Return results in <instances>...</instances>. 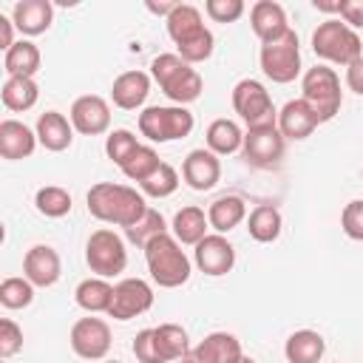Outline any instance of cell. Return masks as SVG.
Segmentation results:
<instances>
[{
	"instance_id": "obj_37",
	"label": "cell",
	"mask_w": 363,
	"mask_h": 363,
	"mask_svg": "<svg viewBox=\"0 0 363 363\" xmlns=\"http://www.w3.org/2000/svg\"><path fill=\"white\" fill-rule=\"evenodd\" d=\"M139 190H142V196H147V199H167V196H173V193L179 190V173H176V167L167 164V162H162V164L139 184Z\"/></svg>"
},
{
	"instance_id": "obj_27",
	"label": "cell",
	"mask_w": 363,
	"mask_h": 363,
	"mask_svg": "<svg viewBox=\"0 0 363 363\" xmlns=\"http://www.w3.org/2000/svg\"><path fill=\"white\" fill-rule=\"evenodd\" d=\"M207 230H210L207 213H204L201 207H196V204L182 207V210L173 216V221H170L173 238H176L179 244H187V247H196V244L207 235Z\"/></svg>"
},
{
	"instance_id": "obj_10",
	"label": "cell",
	"mask_w": 363,
	"mask_h": 363,
	"mask_svg": "<svg viewBox=\"0 0 363 363\" xmlns=\"http://www.w3.org/2000/svg\"><path fill=\"white\" fill-rule=\"evenodd\" d=\"M233 111L241 116V122L247 128H255V125H267V122H278V111L272 105V96L267 91L264 82L252 79V77H244L233 85Z\"/></svg>"
},
{
	"instance_id": "obj_7",
	"label": "cell",
	"mask_w": 363,
	"mask_h": 363,
	"mask_svg": "<svg viewBox=\"0 0 363 363\" xmlns=\"http://www.w3.org/2000/svg\"><path fill=\"white\" fill-rule=\"evenodd\" d=\"M193 125H196L193 113L182 105H150V108H142L139 113V133L153 145L190 136Z\"/></svg>"
},
{
	"instance_id": "obj_26",
	"label": "cell",
	"mask_w": 363,
	"mask_h": 363,
	"mask_svg": "<svg viewBox=\"0 0 363 363\" xmlns=\"http://www.w3.org/2000/svg\"><path fill=\"white\" fill-rule=\"evenodd\" d=\"M244 218H247V201H244L241 196H235V193L218 196V199L207 207V221H210V227H213L216 233H221V235L233 233Z\"/></svg>"
},
{
	"instance_id": "obj_14",
	"label": "cell",
	"mask_w": 363,
	"mask_h": 363,
	"mask_svg": "<svg viewBox=\"0 0 363 363\" xmlns=\"http://www.w3.org/2000/svg\"><path fill=\"white\" fill-rule=\"evenodd\" d=\"M193 264L199 267V272H204L210 278H221V275L233 272V267H235V247L230 244L227 235L207 233L193 247Z\"/></svg>"
},
{
	"instance_id": "obj_19",
	"label": "cell",
	"mask_w": 363,
	"mask_h": 363,
	"mask_svg": "<svg viewBox=\"0 0 363 363\" xmlns=\"http://www.w3.org/2000/svg\"><path fill=\"white\" fill-rule=\"evenodd\" d=\"M150 74L145 71H122L111 85V99L122 111H139L150 94Z\"/></svg>"
},
{
	"instance_id": "obj_23",
	"label": "cell",
	"mask_w": 363,
	"mask_h": 363,
	"mask_svg": "<svg viewBox=\"0 0 363 363\" xmlns=\"http://www.w3.org/2000/svg\"><path fill=\"white\" fill-rule=\"evenodd\" d=\"M11 20L23 37H37L48 31L54 23V3L51 0H20L11 9Z\"/></svg>"
},
{
	"instance_id": "obj_21",
	"label": "cell",
	"mask_w": 363,
	"mask_h": 363,
	"mask_svg": "<svg viewBox=\"0 0 363 363\" xmlns=\"http://www.w3.org/2000/svg\"><path fill=\"white\" fill-rule=\"evenodd\" d=\"M34 133H37V142L51 150V153H62L71 147L74 142V125L65 113L60 111H45L37 116V125H34Z\"/></svg>"
},
{
	"instance_id": "obj_43",
	"label": "cell",
	"mask_w": 363,
	"mask_h": 363,
	"mask_svg": "<svg viewBox=\"0 0 363 363\" xmlns=\"http://www.w3.org/2000/svg\"><path fill=\"white\" fill-rule=\"evenodd\" d=\"M130 349H133V357L139 363H162V357L156 352V343H153V326L150 329H139L133 343H130Z\"/></svg>"
},
{
	"instance_id": "obj_51",
	"label": "cell",
	"mask_w": 363,
	"mask_h": 363,
	"mask_svg": "<svg viewBox=\"0 0 363 363\" xmlns=\"http://www.w3.org/2000/svg\"><path fill=\"white\" fill-rule=\"evenodd\" d=\"M3 363H6V360H3Z\"/></svg>"
},
{
	"instance_id": "obj_34",
	"label": "cell",
	"mask_w": 363,
	"mask_h": 363,
	"mask_svg": "<svg viewBox=\"0 0 363 363\" xmlns=\"http://www.w3.org/2000/svg\"><path fill=\"white\" fill-rule=\"evenodd\" d=\"M34 207H37V213L45 216V218H62V216L71 213L74 201H71V193H68L65 187H60V184H45V187H40V190L34 193Z\"/></svg>"
},
{
	"instance_id": "obj_41",
	"label": "cell",
	"mask_w": 363,
	"mask_h": 363,
	"mask_svg": "<svg viewBox=\"0 0 363 363\" xmlns=\"http://www.w3.org/2000/svg\"><path fill=\"white\" fill-rule=\"evenodd\" d=\"M340 227L352 241H363V199H352L340 213Z\"/></svg>"
},
{
	"instance_id": "obj_42",
	"label": "cell",
	"mask_w": 363,
	"mask_h": 363,
	"mask_svg": "<svg viewBox=\"0 0 363 363\" xmlns=\"http://www.w3.org/2000/svg\"><path fill=\"white\" fill-rule=\"evenodd\" d=\"M20 349H23V329H20L11 318H3V320H0V357L9 360V357H14Z\"/></svg>"
},
{
	"instance_id": "obj_25",
	"label": "cell",
	"mask_w": 363,
	"mask_h": 363,
	"mask_svg": "<svg viewBox=\"0 0 363 363\" xmlns=\"http://www.w3.org/2000/svg\"><path fill=\"white\" fill-rule=\"evenodd\" d=\"M323 352H326V340L315 329H298L284 343L286 363H320Z\"/></svg>"
},
{
	"instance_id": "obj_32",
	"label": "cell",
	"mask_w": 363,
	"mask_h": 363,
	"mask_svg": "<svg viewBox=\"0 0 363 363\" xmlns=\"http://www.w3.org/2000/svg\"><path fill=\"white\" fill-rule=\"evenodd\" d=\"M153 343L162 357V363H176L184 354H190V337L179 323H159L153 326Z\"/></svg>"
},
{
	"instance_id": "obj_33",
	"label": "cell",
	"mask_w": 363,
	"mask_h": 363,
	"mask_svg": "<svg viewBox=\"0 0 363 363\" xmlns=\"http://www.w3.org/2000/svg\"><path fill=\"white\" fill-rule=\"evenodd\" d=\"M43 54L31 40H17L6 54H3V71L6 77H34L40 71Z\"/></svg>"
},
{
	"instance_id": "obj_48",
	"label": "cell",
	"mask_w": 363,
	"mask_h": 363,
	"mask_svg": "<svg viewBox=\"0 0 363 363\" xmlns=\"http://www.w3.org/2000/svg\"><path fill=\"white\" fill-rule=\"evenodd\" d=\"M176 363H201V360H199V357L190 352V354H184V357H182V360H176Z\"/></svg>"
},
{
	"instance_id": "obj_17",
	"label": "cell",
	"mask_w": 363,
	"mask_h": 363,
	"mask_svg": "<svg viewBox=\"0 0 363 363\" xmlns=\"http://www.w3.org/2000/svg\"><path fill=\"white\" fill-rule=\"evenodd\" d=\"M182 179L196 193L213 190L218 184V179H221V162H218V156L213 150H207V147L190 150L184 156V162H182Z\"/></svg>"
},
{
	"instance_id": "obj_5",
	"label": "cell",
	"mask_w": 363,
	"mask_h": 363,
	"mask_svg": "<svg viewBox=\"0 0 363 363\" xmlns=\"http://www.w3.org/2000/svg\"><path fill=\"white\" fill-rule=\"evenodd\" d=\"M312 51L332 65H352L357 57H363V40L354 28H349L343 20H323L312 31Z\"/></svg>"
},
{
	"instance_id": "obj_16",
	"label": "cell",
	"mask_w": 363,
	"mask_h": 363,
	"mask_svg": "<svg viewBox=\"0 0 363 363\" xmlns=\"http://www.w3.org/2000/svg\"><path fill=\"white\" fill-rule=\"evenodd\" d=\"M23 275L37 286V289H48L60 281L62 275V261L60 252L51 244H34L26 250L23 255Z\"/></svg>"
},
{
	"instance_id": "obj_24",
	"label": "cell",
	"mask_w": 363,
	"mask_h": 363,
	"mask_svg": "<svg viewBox=\"0 0 363 363\" xmlns=\"http://www.w3.org/2000/svg\"><path fill=\"white\" fill-rule=\"evenodd\" d=\"M201 363H235L241 352V340L233 332H210L204 340H199L190 349Z\"/></svg>"
},
{
	"instance_id": "obj_46",
	"label": "cell",
	"mask_w": 363,
	"mask_h": 363,
	"mask_svg": "<svg viewBox=\"0 0 363 363\" xmlns=\"http://www.w3.org/2000/svg\"><path fill=\"white\" fill-rule=\"evenodd\" d=\"M14 28H17L14 20H11L9 14H0V48H3V54L17 43V40H14Z\"/></svg>"
},
{
	"instance_id": "obj_44",
	"label": "cell",
	"mask_w": 363,
	"mask_h": 363,
	"mask_svg": "<svg viewBox=\"0 0 363 363\" xmlns=\"http://www.w3.org/2000/svg\"><path fill=\"white\" fill-rule=\"evenodd\" d=\"M337 17L354 28V31H363V0H340L337 6Z\"/></svg>"
},
{
	"instance_id": "obj_3",
	"label": "cell",
	"mask_w": 363,
	"mask_h": 363,
	"mask_svg": "<svg viewBox=\"0 0 363 363\" xmlns=\"http://www.w3.org/2000/svg\"><path fill=\"white\" fill-rule=\"evenodd\" d=\"M150 79L162 88V94L173 105H182V108H187L190 102H196L201 96V91H204L201 74L190 62H184L176 51L156 54L150 60Z\"/></svg>"
},
{
	"instance_id": "obj_47",
	"label": "cell",
	"mask_w": 363,
	"mask_h": 363,
	"mask_svg": "<svg viewBox=\"0 0 363 363\" xmlns=\"http://www.w3.org/2000/svg\"><path fill=\"white\" fill-rule=\"evenodd\" d=\"M145 6H147V11H153V14H162L164 20H167V17H170V11L176 9V3H153V0H147Z\"/></svg>"
},
{
	"instance_id": "obj_36",
	"label": "cell",
	"mask_w": 363,
	"mask_h": 363,
	"mask_svg": "<svg viewBox=\"0 0 363 363\" xmlns=\"http://www.w3.org/2000/svg\"><path fill=\"white\" fill-rule=\"evenodd\" d=\"M162 164V159H159V153H156V147L153 145H139L136 150H133V156L119 167L122 170V176L125 179H130V182H136V184H142L156 167Z\"/></svg>"
},
{
	"instance_id": "obj_20",
	"label": "cell",
	"mask_w": 363,
	"mask_h": 363,
	"mask_svg": "<svg viewBox=\"0 0 363 363\" xmlns=\"http://www.w3.org/2000/svg\"><path fill=\"white\" fill-rule=\"evenodd\" d=\"M318 116L315 111L303 102V99H289L281 111H278V130L284 133L286 142H303L306 136H312V130L318 128Z\"/></svg>"
},
{
	"instance_id": "obj_12",
	"label": "cell",
	"mask_w": 363,
	"mask_h": 363,
	"mask_svg": "<svg viewBox=\"0 0 363 363\" xmlns=\"http://www.w3.org/2000/svg\"><path fill=\"white\" fill-rule=\"evenodd\" d=\"M68 340H71L74 354L82 357V360H105L108 352H111V343H113L111 326H108L102 318H94V315L79 318V320L71 326Z\"/></svg>"
},
{
	"instance_id": "obj_13",
	"label": "cell",
	"mask_w": 363,
	"mask_h": 363,
	"mask_svg": "<svg viewBox=\"0 0 363 363\" xmlns=\"http://www.w3.org/2000/svg\"><path fill=\"white\" fill-rule=\"evenodd\" d=\"M150 306H153V286L145 278H122L119 284H113V301L108 318L130 320L136 315H145Z\"/></svg>"
},
{
	"instance_id": "obj_1",
	"label": "cell",
	"mask_w": 363,
	"mask_h": 363,
	"mask_svg": "<svg viewBox=\"0 0 363 363\" xmlns=\"http://www.w3.org/2000/svg\"><path fill=\"white\" fill-rule=\"evenodd\" d=\"M88 213L111 227H133L145 213H147V201L142 196V190L128 187V184H116V182H96L88 196Z\"/></svg>"
},
{
	"instance_id": "obj_39",
	"label": "cell",
	"mask_w": 363,
	"mask_h": 363,
	"mask_svg": "<svg viewBox=\"0 0 363 363\" xmlns=\"http://www.w3.org/2000/svg\"><path fill=\"white\" fill-rule=\"evenodd\" d=\"M139 145H142V142L136 139L133 130H128V128H116V130H111V133L105 136V156H108L116 167H122V164L133 156V150H136Z\"/></svg>"
},
{
	"instance_id": "obj_18",
	"label": "cell",
	"mask_w": 363,
	"mask_h": 363,
	"mask_svg": "<svg viewBox=\"0 0 363 363\" xmlns=\"http://www.w3.org/2000/svg\"><path fill=\"white\" fill-rule=\"evenodd\" d=\"M250 26H252V34L264 43H272L278 37H284L289 31V23H286V11L281 3L275 0H258L252 3L250 9Z\"/></svg>"
},
{
	"instance_id": "obj_38",
	"label": "cell",
	"mask_w": 363,
	"mask_h": 363,
	"mask_svg": "<svg viewBox=\"0 0 363 363\" xmlns=\"http://www.w3.org/2000/svg\"><path fill=\"white\" fill-rule=\"evenodd\" d=\"M34 284L26 278V275H11V278H3L0 284V303L6 309H26L31 306L34 301Z\"/></svg>"
},
{
	"instance_id": "obj_11",
	"label": "cell",
	"mask_w": 363,
	"mask_h": 363,
	"mask_svg": "<svg viewBox=\"0 0 363 363\" xmlns=\"http://www.w3.org/2000/svg\"><path fill=\"white\" fill-rule=\"evenodd\" d=\"M284 150H286V139L278 130V122H267V125H255L244 130L241 156L247 164L258 170H269L284 159Z\"/></svg>"
},
{
	"instance_id": "obj_45",
	"label": "cell",
	"mask_w": 363,
	"mask_h": 363,
	"mask_svg": "<svg viewBox=\"0 0 363 363\" xmlns=\"http://www.w3.org/2000/svg\"><path fill=\"white\" fill-rule=\"evenodd\" d=\"M346 88L357 96H363V57H357L352 65H346Z\"/></svg>"
},
{
	"instance_id": "obj_49",
	"label": "cell",
	"mask_w": 363,
	"mask_h": 363,
	"mask_svg": "<svg viewBox=\"0 0 363 363\" xmlns=\"http://www.w3.org/2000/svg\"><path fill=\"white\" fill-rule=\"evenodd\" d=\"M235 363H255V360H252V357H250V354H241V357H238V360H235Z\"/></svg>"
},
{
	"instance_id": "obj_29",
	"label": "cell",
	"mask_w": 363,
	"mask_h": 363,
	"mask_svg": "<svg viewBox=\"0 0 363 363\" xmlns=\"http://www.w3.org/2000/svg\"><path fill=\"white\" fill-rule=\"evenodd\" d=\"M0 99L9 111L14 113H26L37 105L40 99V85L34 77H6L3 88H0Z\"/></svg>"
},
{
	"instance_id": "obj_35",
	"label": "cell",
	"mask_w": 363,
	"mask_h": 363,
	"mask_svg": "<svg viewBox=\"0 0 363 363\" xmlns=\"http://www.w3.org/2000/svg\"><path fill=\"white\" fill-rule=\"evenodd\" d=\"M162 233H170L167 230V221H164V216L159 213V210H153V207H147V213L133 224V227H128L125 230V241H130V244H136V247H147L156 235H162Z\"/></svg>"
},
{
	"instance_id": "obj_9",
	"label": "cell",
	"mask_w": 363,
	"mask_h": 363,
	"mask_svg": "<svg viewBox=\"0 0 363 363\" xmlns=\"http://www.w3.org/2000/svg\"><path fill=\"white\" fill-rule=\"evenodd\" d=\"M258 62H261L264 77L278 82V85H286L295 77H301V43H298V34L289 28L284 37H278L272 43H264L261 54H258Z\"/></svg>"
},
{
	"instance_id": "obj_31",
	"label": "cell",
	"mask_w": 363,
	"mask_h": 363,
	"mask_svg": "<svg viewBox=\"0 0 363 363\" xmlns=\"http://www.w3.org/2000/svg\"><path fill=\"white\" fill-rule=\"evenodd\" d=\"M281 227H284V218H281V210L275 204H258L250 210L247 216V233L252 241L258 244H272L278 241L281 235Z\"/></svg>"
},
{
	"instance_id": "obj_2",
	"label": "cell",
	"mask_w": 363,
	"mask_h": 363,
	"mask_svg": "<svg viewBox=\"0 0 363 363\" xmlns=\"http://www.w3.org/2000/svg\"><path fill=\"white\" fill-rule=\"evenodd\" d=\"M167 23V34L176 45V54L190 62V65H199V62H207L216 51V37L213 31L204 26V17L196 6L190 3H176V9L170 11V17L164 20Z\"/></svg>"
},
{
	"instance_id": "obj_8",
	"label": "cell",
	"mask_w": 363,
	"mask_h": 363,
	"mask_svg": "<svg viewBox=\"0 0 363 363\" xmlns=\"http://www.w3.org/2000/svg\"><path fill=\"white\" fill-rule=\"evenodd\" d=\"M85 264L99 278H113V275L125 272V267H128V244H125V238L111 227L94 230L88 235V241H85Z\"/></svg>"
},
{
	"instance_id": "obj_28",
	"label": "cell",
	"mask_w": 363,
	"mask_h": 363,
	"mask_svg": "<svg viewBox=\"0 0 363 363\" xmlns=\"http://www.w3.org/2000/svg\"><path fill=\"white\" fill-rule=\"evenodd\" d=\"M74 301L79 309H85L88 315H99V312H108L111 309V301H113V284L108 278H85L77 284L74 289Z\"/></svg>"
},
{
	"instance_id": "obj_6",
	"label": "cell",
	"mask_w": 363,
	"mask_h": 363,
	"mask_svg": "<svg viewBox=\"0 0 363 363\" xmlns=\"http://www.w3.org/2000/svg\"><path fill=\"white\" fill-rule=\"evenodd\" d=\"M301 99L315 111L318 122H332L340 113L343 105V91H340V77L329 65H315L306 68L301 77Z\"/></svg>"
},
{
	"instance_id": "obj_50",
	"label": "cell",
	"mask_w": 363,
	"mask_h": 363,
	"mask_svg": "<svg viewBox=\"0 0 363 363\" xmlns=\"http://www.w3.org/2000/svg\"><path fill=\"white\" fill-rule=\"evenodd\" d=\"M105 363H122V360H105Z\"/></svg>"
},
{
	"instance_id": "obj_4",
	"label": "cell",
	"mask_w": 363,
	"mask_h": 363,
	"mask_svg": "<svg viewBox=\"0 0 363 363\" xmlns=\"http://www.w3.org/2000/svg\"><path fill=\"white\" fill-rule=\"evenodd\" d=\"M145 264H147L150 281L159 284L162 289H176L187 284L193 272V261L187 258L182 244L173 238V233H162L145 247Z\"/></svg>"
},
{
	"instance_id": "obj_15",
	"label": "cell",
	"mask_w": 363,
	"mask_h": 363,
	"mask_svg": "<svg viewBox=\"0 0 363 363\" xmlns=\"http://www.w3.org/2000/svg\"><path fill=\"white\" fill-rule=\"evenodd\" d=\"M68 119H71L77 133H82V136H102L111 128V105L99 94H85V96H77L71 102Z\"/></svg>"
},
{
	"instance_id": "obj_22",
	"label": "cell",
	"mask_w": 363,
	"mask_h": 363,
	"mask_svg": "<svg viewBox=\"0 0 363 363\" xmlns=\"http://www.w3.org/2000/svg\"><path fill=\"white\" fill-rule=\"evenodd\" d=\"M37 133L20 122V119H3L0 122V156L9 162H20L28 159L37 150Z\"/></svg>"
},
{
	"instance_id": "obj_30",
	"label": "cell",
	"mask_w": 363,
	"mask_h": 363,
	"mask_svg": "<svg viewBox=\"0 0 363 363\" xmlns=\"http://www.w3.org/2000/svg\"><path fill=\"white\" fill-rule=\"evenodd\" d=\"M204 142H207V150H213L216 156H230V153H238V150H241V145H244V130L238 128V122L221 116V119H213V122L207 125Z\"/></svg>"
},
{
	"instance_id": "obj_40",
	"label": "cell",
	"mask_w": 363,
	"mask_h": 363,
	"mask_svg": "<svg viewBox=\"0 0 363 363\" xmlns=\"http://www.w3.org/2000/svg\"><path fill=\"white\" fill-rule=\"evenodd\" d=\"M244 0H207L204 3V14L213 23H235L244 14Z\"/></svg>"
}]
</instances>
